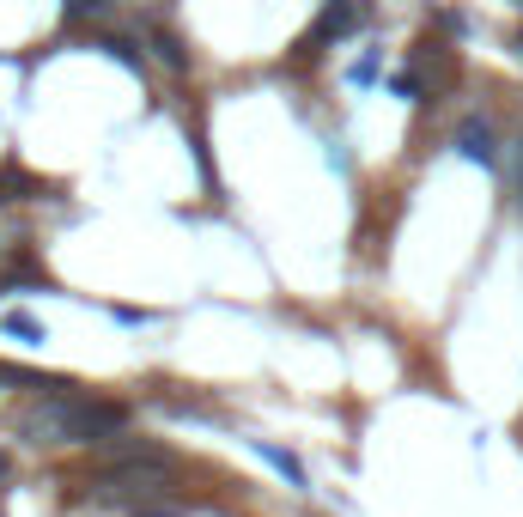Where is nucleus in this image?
<instances>
[{
	"mask_svg": "<svg viewBox=\"0 0 523 517\" xmlns=\"http://www.w3.org/2000/svg\"><path fill=\"white\" fill-rule=\"evenodd\" d=\"M451 146H457L463 159H475V165H499V134H493L487 116H463L457 134H451Z\"/></svg>",
	"mask_w": 523,
	"mask_h": 517,
	"instance_id": "2",
	"label": "nucleus"
},
{
	"mask_svg": "<svg viewBox=\"0 0 523 517\" xmlns=\"http://www.w3.org/2000/svg\"><path fill=\"white\" fill-rule=\"evenodd\" d=\"M0 329H7V335H13V341H43V323H37V317H31V311H13V317H7V323H0Z\"/></svg>",
	"mask_w": 523,
	"mask_h": 517,
	"instance_id": "4",
	"label": "nucleus"
},
{
	"mask_svg": "<svg viewBox=\"0 0 523 517\" xmlns=\"http://www.w3.org/2000/svg\"><path fill=\"white\" fill-rule=\"evenodd\" d=\"M146 517H165V511H146Z\"/></svg>",
	"mask_w": 523,
	"mask_h": 517,
	"instance_id": "11",
	"label": "nucleus"
},
{
	"mask_svg": "<svg viewBox=\"0 0 523 517\" xmlns=\"http://www.w3.org/2000/svg\"><path fill=\"white\" fill-rule=\"evenodd\" d=\"M517 7H523V0H517Z\"/></svg>",
	"mask_w": 523,
	"mask_h": 517,
	"instance_id": "13",
	"label": "nucleus"
},
{
	"mask_svg": "<svg viewBox=\"0 0 523 517\" xmlns=\"http://www.w3.org/2000/svg\"><path fill=\"white\" fill-rule=\"evenodd\" d=\"M110 7V0H61V13H67V25H80V19H98Z\"/></svg>",
	"mask_w": 523,
	"mask_h": 517,
	"instance_id": "7",
	"label": "nucleus"
},
{
	"mask_svg": "<svg viewBox=\"0 0 523 517\" xmlns=\"http://www.w3.org/2000/svg\"><path fill=\"white\" fill-rule=\"evenodd\" d=\"M517 49H523V37H517Z\"/></svg>",
	"mask_w": 523,
	"mask_h": 517,
	"instance_id": "12",
	"label": "nucleus"
},
{
	"mask_svg": "<svg viewBox=\"0 0 523 517\" xmlns=\"http://www.w3.org/2000/svg\"><path fill=\"white\" fill-rule=\"evenodd\" d=\"M505 177H511V189H517V201H523V140L505 153Z\"/></svg>",
	"mask_w": 523,
	"mask_h": 517,
	"instance_id": "9",
	"label": "nucleus"
},
{
	"mask_svg": "<svg viewBox=\"0 0 523 517\" xmlns=\"http://www.w3.org/2000/svg\"><path fill=\"white\" fill-rule=\"evenodd\" d=\"M347 31H359V7H353V0H329L311 37H317V43H335V37H347Z\"/></svg>",
	"mask_w": 523,
	"mask_h": 517,
	"instance_id": "3",
	"label": "nucleus"
},
{
	"mask_svg": "<svg viewBox=\"0 0 523 517\" xmlns=\"http://www.w3.org/2000/svg\"><path fill=\"white\" fill-rule=\"evenodd\" d=\"M371 80H378V55H359L347 67V86H371Z\"/></svg>",
	"mask_w": 523,
	"mask_h": 517,
	"instance_id": "8",
	"label": "nucleus"
},
{
	"mask_svg": "<svg viewBox=\"0 0 523 517\" xmlns=\"http://www.w3.org/2000/svg\"><path fill=\"white\" fill-rule=\"evenodd\" d=\"M390 92H396V98H408V104H426V80H420V73H396Z\"/></svg>",
	"mask_w": 523,
	"mask_h": 517,
	"instance_id": "6",
	"label": "nucleus"
},
{
	"mask_svg": "<svg viewBox=\"0 0 523 517\" xmlns=\"http://www.w3.org/2000/svg\"><path fill=\"white\" fill-rule=\"evenodd\" d=\"M153 49H159V55H165L171 67H183V43H177V37H165V31H153Z\"/></svg>",
	"mask_w": 523,
	"mask_h": 517,
	"instance_id": "10",
	"label": "nucleus"
},
{
	"mask_svg": "<svg viewBox=\"0 0 523 517\" xmlns=\"http://www.w3.org/2000/svg\"><path fill=\"white\" fill-rule=\"evenodd\" d=\"M92 49H104V55H116V61H122V67H134V73H140V49H134V43H128V37H98V43H92Z\"/></svg>",
	"mask_w": 523,
	"mask_h": 517,
	"instance_id": "5",
	"label": "nucleus"
},
{
	"mask_svg": "<svg viewBox=\"0 0 523 517\" xmlns=\"http://www.w3.org/2000/svg\"><path fill=\"white\" fill-rule=\"evenodd\" d=\"M116 426H122V408L86 402V396H73V390L31 414V432L43 438V445H92V438H110Z\"/></svg>",
	"mask_w": 523,
	"mask_h": 517,
	"instance_id": "1",
	"label": "nucleus"
}]
</instances>
